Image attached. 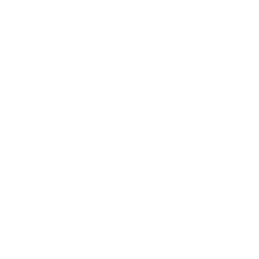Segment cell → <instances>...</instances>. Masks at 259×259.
I'll list each match as a JSON object with an SVG mask.
<instances>
[]
</instances>
